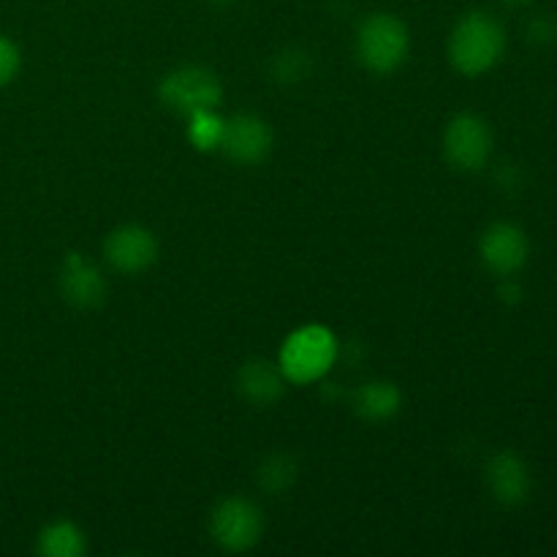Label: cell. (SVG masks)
<instances>
[{"mask_svg": "<svg viewBox=\"0 0 557 557\" xmlns=\"http://www.w3.org/2000/svg\"><path fill=\"white\" fill-rule=\"evenodd\" d=\"M487 487L504 506H517L531 495V471L515 451H500L487 466Z\"/></svg>", "mask_w": 557, "mask_h": 557, "instance_id": "10", "label": "cell"}, {"mask_svg": "<svg viewBox=\"0 0 557 557\" xmlns=\"http://www.w3.org/2000/svg\"><path fill=\"white\" fill-rule=\"evenodd\" d=\"M506 49V33L495 16L484 11H471L462 16L449 41V58L457 71L479 76L493 69Z\"/></svg>", "mask_w": 557, "mask_h": 557, "instance_id": "1", "label": "cell"}, {"mask_svg": "<svg viewBox=\"0 0 557 557\" xmlns=\"http://www.w3.org/2000/svg\"><path fill=\"white\" fill-rule=\"evenodd\" d=\"M500 294H504V299H509V302H515V299H520L522 288L517 286V283H506V286H500Z\"/></svg>", "mask_w": 557, "mask_h": 557, "instance_id": "19", "label": "cell"}, {"mask_svg": "<svg viewBox=\"0 0 557 557\" xmlns=\"http://www.w3.org/2000/svg\"><path fill=\"white\" fill-rule=\"evenodd\" d=\"M506 5H525V3H531V0H504Z\"/></svg>", "mask_w": 557, "mask_h": 557, "instance_id": "20", "label": "cell"}, {"mask_svg": "<svg viewBox=\"0 0 557 557\" xmlns=\"http://www.w3.org/2000/svg\"><path fill=\"white\" fill-rule=\"evenodd\" d=\"M283 370H277L275 364H270L267 359H250L243 370H239V389L245 392V397L259 406H270L272 400H277L283 392Z\"/></svg>", "mask_w": 557, "mask_h": 557, "instance_id": "12", "label": "cell"}, {"mask_svg": "<svg viewBox=\"0 0 557 557\" xmlns=\"http://www.w3.org/2000/svg\"><path fill=\"white\" fill-rule=\"evenodd\" d=\"M354 406L364 419H389L400 408V389L395 384H386V381H373L357 392Z\"/></svg>", "mask_w": 557, "mask_h": 557, "instance_id": "13", "label": "cell"}, {"mask_svg": "<svg viewBox=\"0 0 557 557\" xmlns=\"http://www.w3.org/2000/svg\"><path fill=\"white\" fill-rule=\"evenodd\" d=\"M528 250L531 245H528L525 232L515 223H495L482 237V259L495 275H515L528 261Z\"/></svg>", "mask_w": 557, "mask_h": 557, "instance_id": "8", "label": "cell"}, {"mask_svg": "<svg viewBox=\"0 0 557 557\" xmlns=\"http://www.w3.org/2000/svg\"><path fill=\"white\" fill-rule=\"evenodd\" d=\"M294 479H297V468H294V462L288 460L286 455H272L259 471V482L264 484V490H270L272 495L292 487Z\"/></svg>", "mask_w": 557, "mask_h": 557, "instance_id": "16", "label": "cell"}, {"mask_svg": "<svg viewBox=\"0 0 557 557\" xmlns=\"http://www.w3.org/2000/svg\"><path fill=\"white\" fill-rule=\"evenodd\" d=\"M38 553L47 557H79L85 553V536L71 522H54L38 539Z\"/></svg>", "mask_w": 557, "mask_h": 557, "instance_id": "14", "label": "cell"}, {"mask_svg": "<svg viewBox=\"0 0 557 557\" xmlns=\"http://www.w3.org/2000/svg\"><path fill=\"white\" fill-rule=\"evenodd\" d=\"M528 41L536 47H549L557 41V20L553 14H536L525 27Z\"/></svg>", "mask_w": 557, "mask_h": 557, "instance_id": "17", "label": "cell"}, {"mask_svg": "<svg viewBox=\"0 0 557 557\" xmlns=\"http://www.w3.org/2000/svg\"><path fill=\"white\" fill-rule=\"evenodd\" d=\"M223 123H226V120H221L218 114H212V112L194 114V117H190V128H188L190 141H194L199 150H215V147H221Z\"/></svg>", "mask_w": 557, "mask_h": 557, "instance_id": "15", "label": "cell"}, {"mask_svg": "<svg viewBox=\"0 0 557 557\" xmlns=\"http://www.w3.org/2000/svg\"><path fill=\"white\" fill-rule=\"evenodd\" d=\"M212 536L228 553H245L261 539V515L250 500L226 498L212 511Z\"/></svg>", "mask_w": 557, "mask_h": 557, "instance_id": "6", "label": "cell"}, {"mask_svg": "<svg viewBox=\"0 0 557 557\" xmlns=\"http://www.w3.org/2000/svg\"><path fill=\"white\" fill-rule=\"evenodd\" d=\"M337 357V343L324 326H305L294 332L281 351V370L294 384H313Z\"/></svg>", "mask_w": 557, "mask_h": 557, "instance_id": "2", "label": "cell"}, {"mask_svg": "<svg viewBox=\"0 0 557 557\" xmlns=\"http://www.w3.org/2000/svg\"><path fill=\"white\" fill-rule=\"evenodd\" d=\"M357 54L370 71L389 74L406 60L408 30L397 16L373 14L362 22L357 36Z\"/></svg>", "mask_w": 557, "mask_h": 557, "instance_id": "3", "label": "cell"}, {"mask_svg": "<svg viewBox=\"0 0 557 557\" xmlns=\"http://www.w3.org/2000/svg\"><path fill=\"white\" fill-rule=\"evenodd\" d=\"M107 259L114 270L134 275L158 259V243L145 226H120L109 234Z\"/></svg>", "mask_w": 557, "mask_h": 557, "instance_id": "9", "label": "cell"}, {"mask_svg": "<svg viewBox=\"0 0 557 557\" xmlns=\"http://www.w3.org/2000/svg\"><path fill=\"white\" fill-rule=\"evenodd\" d=\"M161 101L166 103L172 112L194 117L199 112H212L221 103L223 87L212 71L199 69V65H188V69H177L161 82Z\"/></svg>", "mask_w": 557, "mask_h": 557, "instance_id": "4", "label": "cell"}, {"mask_svg": "<svg viewBox=\"0 0 557 557\" xmlns=\"http://www.w3.org/2000/svg\"><path fill=\"white\" fill-rule=\"evenodd\" d=\"M60 286L69 302L79 305V308H92L103 299L107 294V283H103L101 272L90 264V261L71 259L65 264L63 277H60Z\"/></svg>", "mask_w": 557, "mask_h": 557, "instance_id": "11", "label": "cell"}, {"mask_svg": "<svg viewBox=\"0 0 557 557\" xmlns=\"http://www.w3.org/2000/svg\"><path fill=\"white\" fill-rule=\"evenodd\" d=\"M272 131L256 114H237L223 123L221 150L237 163H259L270 152Z\"/></svg>", "mask_w": 557, "mask_h": 557, "instance_id": "7", "label": "cell"}, {"mask_svg": "<svg viewBox=\"0 0 557 557\" xmlns=\"http://www.w3.org/2000/svg\"><path fill=\"white\" fill-rule=\"evenodd\" d=\"M16 71H20V49H16L14 41L0 36V87L9 85Z\"/></svg>", "mask_w": 557, "mask_h": 557, "instance_id": "18", "label": "cell"}, {"mask_svg": "<svg viewBox=\"0 0 557 557\" xmlns=\"http://www.w3.org/2000/svg\"><path fill=\"white\" fill-rule=\"evenodd\" d=\"M446 161L462 172H476L493 152V134L476 114H457L444 134Z\"/></svg>", "mask_w": 557, "mask_h": 557, "instance_id": "5", "label": "cell"}]
</instances>
